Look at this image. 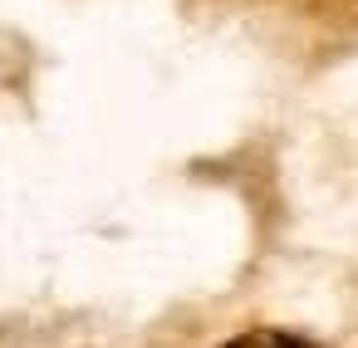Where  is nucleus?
<instances>
[{
    "instance_id": "nucleus-1",
    "label": "nucleus",
    "mask_w": 358,
    "mask_h": 348,
    "mask_svg": "<svg viewBox=\"0 0 358 348\" xmlns=\"http://www.w3.org/2000/svg\"><path fill=\"white\" fill-rule=\"evenodd\" d=\"M226 348H314V343H304V338H294V333L255 328V333H241V338H231Z\"/></svg>"
}]
</instances>
